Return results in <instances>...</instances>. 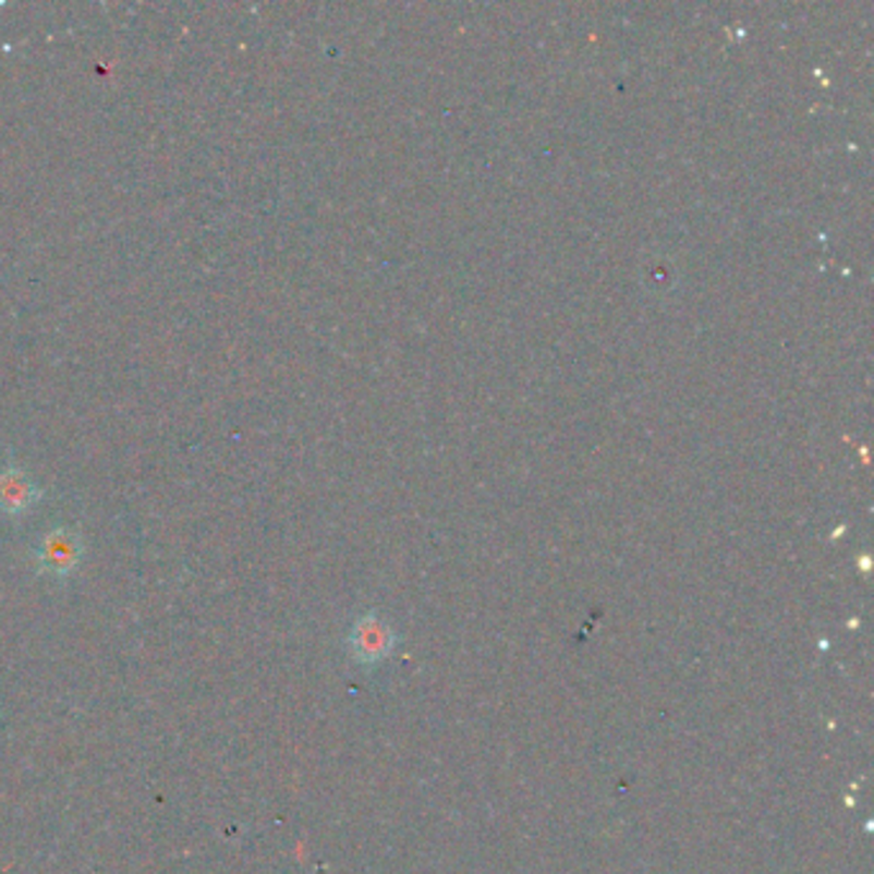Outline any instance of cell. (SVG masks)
<instances>
[{
  "label": "cell",
  "mask_w": 874,
  "mask_h": 874,
  "mask_svg": "<svg viewBox=\"0 0 874 874\" xmlns=\"http://www.w3.org/2000/svg\"><path fill=\"white\" fill-rule=\"evenodd\" d=\"M41 490L24 470H0V513L26 515L39 502Z\"/></svg>",
  "instance_id": "obj_2"
},
{
  "label": "cell",
  "mask_w": 874,
  "mask_h": 874,
  "mask_svg": "<svg viewBox=\"0 0 874 874\" xmlns=\"http://www.w3.org/2000/svg\"><path fill=\"white\" fill-rule=\"evenodd\" d=\"M83 551H85V546H83V536H80V531L70 529V526H54L39 538L34 557H36V567H39L41 574L64 580L80 567Z\"/></svg>",
  "instance_id": "obj_1"
}]
</instances>
